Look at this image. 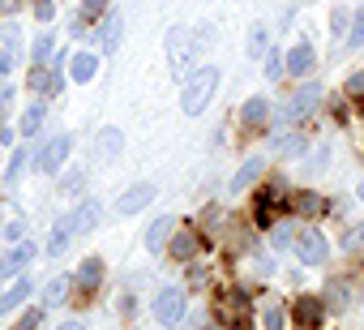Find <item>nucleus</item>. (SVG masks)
Segmentation results:
<instances>
[{
    "label": "nucleus",
    "mask_w": 364,
    "mask_h": 330,
    "mask_svg": "<svg viewBox=\"0 0 364 330\" xmlns=\"http://www.w3.org/2000/svg\"><path fill=\"white\" fill-rule=\"evenodd\" d=\"M31 86H39L43 95H56L60 90V73H39V78H31Z\"/></svg>",
    "instance_id": "cd10ccee"
},
{
    "label": "nucleus",
    "mask_w": 364,
    "mask_h": 330,
    "mask_svg": "<svg viewBox=\"0 0 364 330\" xmlns=\"http://www.w3.org/2000/svg\"><path fill=\"white\" fill-rule=\"evenodd\" d=\"M107 14V0H82V18H103Z\"/></svg>",
    "instance_id": "c756f323"
},
{
    "label": "nucleus",
    "mask_w": 364,
    "mask_h": 330,
    "mask_svg": "<svg viewBox=\"0 0 364 330\" xmlns=\"http://www.w3.org/2000/svg\"><path fill=\"white\" fill-rule=\"evenodd\" d=\"M52 14H56V9L48 5V0H39V5H35V18H39V22H52Z\"/></svg>",
    "instance_id": "a19ab883"
},
{
    "label": "nucleus",
    "mask_w": 364,
    "mask_h": 330,
    "mask_svg": "<svg viewBox=\"0 0 364 330\" xmlns=\"http://www.w3.org/2000/svg\"><path fill=\"white\" fill-rule=\"evenodd\" d=\"M150 202H154V185H133V189H124V193H120L116 215H137V211H146Z\"/></svg>",
    "instance_id": "39448f33"
},
{
    "label": "nucleus",
    "mask_w": 364,
    "mask_h": 330,
    "mask_svg": "<svg viewBox=\"0 0 364 330\" xmlns=\"http://www.w3.org/2000/svg\"><path fill=\"white\" fill-rule=\"evenodd\" d=\"M31 292H35V283H31V279H18V283H14V287L5 292V296H0V313H9V309H18V304H22V300L31 296Z\"/></svg>",
    "instance_id": "aec40b11"
},
{
    "label": "nucleus",
    "mask_w": 364,
    "mask_h": 330,
    "mask_svg": "<svg viewBox=\"0 0 364 330\" xmlns=\"http://www.w3.org/2000/svg\"><path fill=\"white\" fill-rule=\"evenodd\" d=\"M360 245H364V223H360V228H351V232L343 236V249H360Z\"/></svg>",
    "instance_id": "e433bc0d"
},
{
    "label": "nucleus",
    "mask_w": 364,
    "mask_h": 330,
    "mask_svg": "<svg viewBox=\"0 0 364 330\" xmlns=\"http://www.w3.org/2000/svg\"><path fill=\"white\" fill-rule=\"evenodd\" d=\"M56 330H86V321H82V317H69V321H60Z\"/></svg>",
    "instance_id": "37998d69"
},
{
    "label": "nucleus",
    "mask_w": 364,
    "mask_h": 330,
    "mask_svg": "<svg viewBox=\"0 0 364 330\" xmlns=\"http://www.w3.org/2000/svg\"><path fill=\"white\" fill-rule=\"evenodd\" d=\"M167 240H171V215H163V219L150 223V232H146V249H150V253H163Z\"/></svg>",
    "instance_id": "ddd939ff"
},
{
    "label": "nucleus",
    "mask_w": 364,
    "mask_h": 330,
    "mask_svg": "<svg viewBox=\"0 0 364 330\" xmlns=\"http://www.w3.org/2000/svg\"><path fill=\"white\" fill-rule=\"evenodd\" d=\"M202 249V240H198V232H171V245L163 249V253H171L176 262H193V253Z\"/></svg>",
    "instance_id": "6e6552de"
},
{
    "label": "nucleus",
    "mask_w": 364,
    "mask_h": 330,
    "mask_svg": "<svg viewBox=\"0 0 364 330\" xmlns=\"http://www.w3.org/2000/svg\"><path fill=\"white\" fill-rule=\"evenodd\" d=\"M283 326H287L283 304H266V309H262V330H283Z\"/></svg>",
    "instance_id": "a878e982"
},
{
    "label": "nucleus",
    "mask_w": 364,
    "mask_h": 330,
    "mask_svg": "<svg viewBox=\"0 0 364 330\" xmlns=\"http://www.w3.org/2000/svg\"><path fill=\"white\" fill-rule=\"evenodd\" d=\"M347 95H364V69L347 78Z\"/></svg>",
    "instance_id": "ea45409f"
},
{
    "label": "nucleus",
    "mask_w": 364,
    "mask_h": 330,
    "mask_svg": "<svg viewBox=\"0 0 364 330\" xmlns=\"http://www.w3.org/2000/svg\"><path fill=\"white\" fill-rule=\"evenodd\" d=\"M22 163H26V154H14L9 172H5V185H18V176H22Z\"/></svg>",
    "instance_id": "72a5a7b5"
},
{
    "label": "nucleus",
    "mask_w": 364,
    "mask_h": 330,
    "mask_svg": "<svg viewBox=\"0 0 364 330\" xmlns=\"http://www.w3.org/2000/svg\"><path fill=\"white\" fill-rule=\"evenodd\" d=\"M330 300H334V304H351V292L343 287V279H334V287H330Z\"/></svg>",
    "instance_id": "c9c22d12"
},
{
    "label": "nucleus",
    "mask_w": 364,
    "mask_h": 330,
    "mask_svg": "<svg viewBox=\"0 0 364 330\" xmlns=\"http://www.w3.org/2000/svg\"><path fill=\"white\" fill-rule=\"evenodd\" d=\"M185 304H189L185 287H163V292L154 296V317H159L163 326H180V321H185Z\"/></svg>",
    "instance_id": "7ed1b4c3"
},
{
    "label": "nucleus",
    "mask_w": 364,
    "mask_h": 330,
    "mask_svg": "<svg viewBox=\"0 0 364 330\" xmlns=\"http://www.w3.org/2000/svg\"><path fill=\"white\" fill-rule=\"evenodd\" d=\"M120 39H124V18H120L116 9H107V14H103V26H99V43H103V52H116Z\"/></svg>",
    "instance_id": "0eeeda50"
},
{
    "label": "nucleus",
    "mask_w": 364,
    "mask_h": 330,
    "mask_svg": "<svg viewBox=\"0 0 364 330\" xmlns=\"http://www.w3.org/2000/svg\"><path fill=\"white\" fill-rule=\"evenodd\" d=\"M39 321H43V313H39V309H31V313H26V317L18 321V330H35Z\"/></svg>",
    "instance_id": "58836bf2"
},
{
    "label": "nucleus",
    "mask_w": 364,
    "mask_h": 330,
    "mask_svg": "<svg viewBox=\"0 0 364 330\" xmlns=\"http://www.w3.org/2000/svg\"><path fill=\"white\" fill-rule=\"evenodd\" d=\"M262 172H266V159H249V163H240V172L232 176V189H236V193H240V189H249Z\"/></svg>",
    "instance_id": "dca6fc26"
},
{
    "label": "nucleus",
    "mask_w": 364,
    "mask_h": 330,
    "mask_svg": "<svg viewBox=\"0 0 364 330\" xmlns=\"http://www.w3.org/2000/svg\"><path fill=\"white\" fill-rule=\"evenodd\" d=\"M309 69H313V48H309V43H296L291 56H287V73H291V78H304Z\"/></svg>",
    "instance_id": "f3484780"
},
{
    "label": "nucleus",
    "mask_w": 364,
    "mask_h": 330,
    "mask_svg": "<svg viewBox=\"0 0 364 330\" xmlns=\"http://www.w3.org/2000/svg\"><path fill=\"white\" fill-rule=\"evenodd\" d=\"M69 283H73V279H65V275H56V279H48V292H43V304H65V300H69Z\"/></svg>",
    "instance_id": "b1692460"
},
{
    "label": "nucleus",
    "mask_w": 364,
    "mask_h": 330,
    "mask_svg": "<svg viewBox=\"0 0 364 330\" xmlns=\"http://www.w3.org/2000/svg\"><path fill=\"white\" fill-rule=\"evenodd\" d=\"M283 73V60H279V52H270L266 56V78H279Z\"/></svg>",
    "instance_id": "4c0bfd02"
},
{
    "label": "nucleus",
    "mask_w": 364,
    "mask_h": 330,
    "mask_svg": "<svg viewBox=\"0 0 364 330\" xmlns=\"http://www.w3.org/2000/svg\"><path fill=\"white\" fill-rule=\"evenodd\" d=\"M330 26H334V35H343V31L351 26V14H347V9H334V14H330Z\"/></svg>",
    "instance_id": "7c9ffc66"
},
{
    "label": "nucleus",
    "mask_w": 364,
    "mask_h": 330,
    "mask_svg": "<svg viewBox=\"0 0 364 330\" xmlns=\"http://www.w3.org/2000/svg\"><path fill=\"white\" fill-rule=\"evenodd\" d=\"M95 69H99V56H95V52H77V56L69 60V78H73V82H90Z\"/></svg>",
    "instance_id": "2eb2a0df"
},
{
    "label": "nucleus",
    "mask_w": 364,
    "mask_h": 330,
    "mask_svg": "<svg viewBox=\"0 0 364 330\" xmlns=\"http://www.w3.org/2000/svg\"><path fill=\"white\" fill-rule=\"evenodd\" d=\"M296 211L313 219V215H321V211H326V198H321V193H296Z\"/></svg>",
    "instance_id": "393cba45"
},
{
    "label": "nucleus",
    "mask_w": 364,
    "mask_h": 330,
    "mask_svg": "<svg viewBox=\"0 0 364 330\" xmlns=\"http://www.w3.org/2000/svg\"><path fill=\"white\" fill-rule=\"evenodd\" d=\"M82 185H86V172H82V168H73V172H69V181H65V189H69V193H82Z\"/></svg>",
    "instance_id": "f704fd0d"
},
{
    "label": "nucleus",
    "mask_w": 364,
    "mask_h": 330,
    "mask_svg": "<svg viewBox=\"0 0 364 330\" xmlns=\"http://www.w3.org/2000/svg\"><path fill=\"white\" fill-rule=\"evenodd\" d=\"M291 236H296V232H291L287 223H279V228L270 232V240H274V249H283V245H291Z\"/></svg>",
    "instance_id": "2f4dec72"
},
{
    "label": "nucleus",
    "mask_w": 364,
    "mask_h": 330,
    "mask_svg": "<svg viewBox=\"0 0 364 330\" xmlns=\"http://www.w3.org/2000/svg\"><path fill=\"white\" fill-rule=\"evenodd\" d=\"M317 95H321L317 86H300V90L291 95V103L283 107V120H300L304 112H313V103H317Z\"/></svg>",
    "instance_id": "9b49d317"
},
{
    "label": "nucleus",
    "mask_w": 364,
    "mask_h": 330,
    "mask_svg": "<svg viewBox=\"0 0 364 330\" xmlns=\"http://www.w3.org/2000/svg\"><path fill=\"white\" fill-rule=\"evenodd\" d=\"M18 56H22L18 26H5V48H0V78H9V73L18 69Z\"/></svg>",
    "instance_id": "9d476101"
},
{
    "label": "nucleus",
    "mask_w": 364,
    "mask_h": 330,
    "mask_svg": "<svg viewBox=\"0 0 364 330\" xmlns=\"http://www.w3.org/2000/svg\"><path fill=\"white\" fill-rule=\"evenodd\" d=\"M69 236H73V219L65 215V219L52 228V240H48V257H60V253L69 249Z\"/></svg>",
    "instance_id": "6ab92c4d"
},
{
    "label": "nucleus",
    "mask_w": 364,
    "mask_h": 330,
    "mask_svg": "<svg viewBox=\"0 0 364 330\" xmlns=\"http://www.w3.org/2000/svg\"><path fill=\"white\" fill-rule=\"evenodd\" d=\"M321 317H326V304H321L317 296H300V300H296V321H300V326H317Z\"/></svg>",
    "instance_id": "4468645a"
},
{
    "label": "nucleus",
    "mask_w": 364,
    "mask_h": 330,
    "mask_svg": "<svg viewBox=\"0 0 364 330\" xmlns=\"http://www.w3.org/2000/svg\"><path fill=\"white\" fill-rule=\"evenodd\" d=\"M65 154H69V133H56V137H48L43 150L35 154V168H39L43 176H56L60 163H65Z\"/></svg>",
    "instance_id": "20e7f679"
},
{
    "label": "nucleus",
    "mask_w": 364,
    "mask_h": 330,
    "mask_svg": "<svg viewBox=\"0 0 364 330\" xmlns=\"http://www.w3.org/2000/svg\"><path fill=\"white\" fill-rule=\"evenodd\" d=\"M347 43H351V48H360V43H364V9L355 14V22H351V39H347Z\"/></svg>",
    "instance_id": "473e14b6"
},
{
    "label": "nucleus",
    "mask_w": 364,
    "mask_h": 330,
    "mask_svg": "<svg viewBox=\"0 0 364 330\" xmlns=\"http://www.w3.org/2000/svg\"><path fill=\"white\" fill-rule=\"evenodd\" d=\"M245 52H249V56H266V26H262V22L249 31V43H245Z\"/></svg>",
    "instance_id": "bb28decb"
},
{
    "label": "nucleus",
    "mask_w": 364,
    "mask_h": 330,
    "mask_svg": "<svg viewBox=\"0 0 364 330\" xmlns=\"http://www.w3.org/2000/svg\"><path fill=\"white\" fill-rule=\"evenodd\" d=\"M22 232H26V223H22V219H14V223H9V228H5V236H9V240H18V236H22Z\"/></svg>",
    "instance_id": "79ce46f5"
},
{
    "label": "nucleus",
    "mask_w": 364,
    "mask_h": 330,
    "mask_svg": "<svg viewBox=\"0 0 364 330\" xmlns=\"http://www.w3.org/2000/svg\"><path fill=\"white\" fill-rule=\"evenodd\" d=\"M296 257H300L304 266H321V262H326V240H321L317 232H300V236H296Z\"/></svg>",
    "instance_id": "423d86ee"
},
{
    "label": "nucleus",
    "mask_w": 364,
    "mask_h": 330,
    "mask_svg": "<svg viewBox=\"0 0 364 330\" xmlns=\"http://www.w3.org/2000/svg\"><path fill=\"white\" fill-rule=\"evenodd\" d=\"M266 116H270V103H266V99H249V103H245V112H240V120H245L249 129L266 124Z\"/></svg>",
    "instance_id": "4be33fe9"
},
{
    "label": "nucleus",
    "mask_w": 364,
    "mask_h": 330,
    "mask_svg": "<svg viewBox=\"0 0 364 330\" xmlns=\"http://www.w3.org/2000/svg\"><path fill=\"white\" fill-rule=\"evenodd\" d=\"M52 43H56L52 35H43V39H35V65H43V60L52 56Z\"/></svg>",
    "instance_id": "c85d7f7f"
},
{
    "label": "nucleus",
    "mask_w": 364,
    "mask_h": 330,
    "mask_svg": "<svg viewBox=\"0 0 364 330\" xmlns=\"http://www.w3.org/2000/svg\"><path fill=\"white\" fill-rule=\"evenodd\" d=\"M215 90H219V69H193L189 73V82H185V95H180V107H185V116H202L206 112V103L215 99Z\"/></svg>",
    "instance_id": "f257e3e1"
},
{
    "label": "nucleus",
    "mask_w": 364,
    "mask_h": 330,
    "mask_svg": "<svg viewBox=\"0 0 364 330\" xmlns=\"http://www.w3.org/2000/svg\"><path fill=\"white\" fill-rule=\"evenodd\" d=\"M73 283H82V287H99L103 283V262L99 257H86L82 266H77V279Z\"/></svg>",
    "instance_id": "412c9836"
},
{
    "label": "nucleus",
    "mask_w": 364,
    "mask_h": 330,
    "mask_svg": "<svg viewBox=\"0 0 364 330\" xmlns=\"http://www.w3.org/2000/svg\"><path fill=\"white\" fill-rule=\"evenodd\" d=\"M43 120H48V107H43V103H31V107L22 112V133L35 137V133L43 129Z\"/></svg>",
    "instance_id": "5701e85b"
},
{
    "label": "nucleus",
    "mask_w": 364,
    "mask_h": 330,
    "mask_svg": "<svg viewBox=\"0 0 364 330\" xmlns=\"http://www.w3.org/2000/svg\"><path fill=\"white\" fill-rule=\"evenodd\" d=\"M31 257H35V245L18 240V245H14V249L5 253V257H0V279H9V275H18V270H22V266L31 262Z\"/></svg>",
    "instance_id": "1a4fd4ad"
},
{
    "label": "nucleus",
    "mask_w": 364,
    "mask_h": 330,
    "mask_svg": "<svg viewBox=\"0 0 364 330\" xmlns=\"http://www.w3.org/2000/svg\"><path fill=\"white\" fill-rule=\"evenodd\" d=\"M99 215H103V206H99V202H82V206L69 215V219H73V232H90V228L99 223Z\"/></svg>",
    "instance_id": "a211bd4d"
},
{
    "label": "nucleus",
    "mask_w": 364,
    "mask_h": 330,
    "mask_svg": "<svg viewBox=\"0 0 364 330\" xmlns=\"http://www.w3.org/2000/svg\"><path fill=\"white\" fill-rule=\"evenodd\" d=\"M120 146H124V133H120L116 124L99 129V159H103V163H116V159H120Z\"/></svg>",
    "instance_id": "f8f14e48"
},
{
    "label": "nucleus",
    "mask_w": 364,
    "mask_h": 330,
    "mask_svg": "<svg viewBox=\"0 0 364 330\" xmlns=\"http://www.w3.org/2000/svg\"><path fill=\"white\" fill-rule=\"evenodd\" d=\"M215 317H219L223 326H245V321H249V296H245L240 287H223L219 300H215Z\"/></svg>",
    "instance_id": "f03ea898"
}]
</instances>
